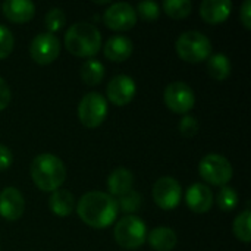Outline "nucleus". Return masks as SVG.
Listing matches in <instances>:
<instances>
[{
  "mask_svg": "<svg viewBox=\"0 0 251 251\" xmlns=\"http://www.w3.org/2000/svg\"><path fill=\"white\" fill-rule=\"evenodd\" d=\"M76 213L87 226L104 229L116 221L119 207L116 199L110 194L103 191H90L78 200Z\"/></svg>",
  "mask_w": 251,
  "mask_h": 251,
  "instance_id": "1",
  "label": "nucleus"
},
{
  "mask_svg": "<svg viewBox=\"0 0 251 251\" xmlns=\"http://www.w3.org/2000/svg\"><path fill=\"white\" fill-rule=\"evenodd\" d=\"M29 174L35 187L46 193L59 190L66 179L65 163L51 153H41L35 156L31 162Z\"/></svg>",
  "mask_w": 251,
  "mask_h": 251,
  "instance_id": "2",
  "label": "nucleus"
},
{
  "mask_svg": "<svg viewBox=\"0 0 251 251\" xmlns=\"http://www.w3.org/2000/svg\"><path fill=\"white\" fill-rule=\"evenodd\" d=\"M65 47L76 57H93L101 49V34L93 24L76 22L65 34Z\"/></svg>",
  "mask_w": 251,
  "mask_h": 251,
  "instance_id": "3",
  "label": "nucleus"
},
{
  "mask_svg": "<svg viewBox=\"0 0 251 251\" xmlns=\"http://www.w3.org/2000/svg\"><path fill=\"white\" fill-rule=\"evenodd\" d=\"M176 54L187 63H200L212 56V43L200 31H185L175 43Z\"/></svg>",
  "mask_w": 251,
  "mask_h": 251,
  "instance_id": "4",
  "label": "nucleus"
},
{
  "mask_svg": "<svg viewBox=\"0 0 251 251\" xmlns=\"http://www.w3.org/2000/svg\"><path fill=\"white\" fill-rule=\"evenodd\" d=\"M115 241L125 250H138L147 240V226L135 215H126L115 225Z\"/></svg>",
  "mask_w": 251,
  "mask_h": 251,
  "instance_id": "5",
  "label": "nucleus"
},
{
  "mask_svg": "<svg viewBox=\"0 0 251 251\" xmlns=\"http://www.w3.org/2000/svg\"><path fill=\"white\" fill-rule=\"evenodd\" d=\"M199 174L204 182L215 187H225L232 179L234 169L231 162L218 153L206 154L199 165Z\"/></svg>",
  "mask_w": 251,
  "mask_h": 251,
  "instance_id": "6",
  "label": "nucleus"
},
{
  "mask_svg": "<svg viewBox=\"0 0 251 251\" xmlns=\"http://www.w3.org/2000/svg\"><path fill=\"white\" fill-rule=\"evenodd\" d=\"M107 116V100L96 91L87 93L79 104H78V118L81 124L88 128L94 129L100 126Z\"/></svg>",
  "mask_w": 251,
  "mask_h": 251,
  "instance_id": "7",
  "label": "nucleus"
},
{
  "mask_svg": "<svg viewBox=\"0 0 251 251\" xmlns=\"http://www.w3.org/2000/svg\"><path fill=\"white\" fill-rule=\"evenodd\" d=\"M165 104L169 110L178 115H187L196 103V96L193 88L184 81L171 82L163 93Z\"/></svg>",
  "mask_w": 251,
  "mask_h": 251,
  "instance_id": "8",
  "label": "nucleus"
},
{
  "mask_svg": "<svg viewBox=\"0 0 251 251\" xmlns=\"http://www.w3.org/2000/svg\"><path fill=\"white\" fill-rule=\"evenodd\" d=\"M60 41L54 34L41 32L35 35L29 46V54L38 65H50L60 54Z\"/></svg>",
  "mask_w": 251,
  "mask_h": 251,
  "instance_id": "9",
  "label": "nucleus"
},
{
  "mask_svg": "<svg viewBox=\"0 0 251 251\" xmlns=\"http://www.w3.org/2000/svg\"><path fill=\"white\" fill-rule=\"evenodd\" d=\"M181 196V184L172 176H162L153 185V200L162 210H174L178 207Z\"/></svg>",
  "mask_w": 251,
  "mask_h": 251,
  "instance_id": "10",
  "label": "nucleus"
},
{
  "mask_svg": "<svg viewBox=\"0 0 251 251\" xmlns=\"http://www.w3.org/2000/svg\"><path fill=\"white\" fill-rule=\"evenodd\" d=\"M103 21L109 29L113 31H129L137 24V12L135 9L126 3H112L103 15Z\"/></svg>",
  "mask_w": 251,
  "mask_h": 251,
  "instance_id": "11",
  "label": "nucleus"
},
{
  "mask_svg": "<svg viewBox=\"0 0 251 251\" xmlns=\"http://www.w3.org/2000/svg\"><path fill=\"white\" fill-rule=\"evenodd\" d=\"M137 93L135 81L128 75H116L110 79L106 88L107 99L115 106H126L132 101Z\"/></svg>",
  "mask_w": 251,
  "mask_h": 251,
  "instance_id": "12",
  "label": "nucleus"
},
{
  "mask_svg": "<svg viewBox=\"0 0 251 251\" xmlns=\"http://www.w3.org/2000/svg\"><path fill=\"white\" fill-rule=\"evenodd\" d=\"M25 212V200L15 187H7L0 193V216L6 221H18Z\"/></svg>",
  "mask_w": 251,
  "mask_h": 251,
  "instance_id": "13",
  "label": "nucleus"
},
{
  "mask_svg": "<svg viewBox=\"0 0 251 251\" xmlns=\"http://www.w3.org/2000/svg\"><path fill=\"white\" fill-rule=\"evenodd\" d=\"M185 201L190 210H193L194 213L203 215V213H207L213 207L215 197H213L212 190L207 185L196 182L188 187L185 193Z\"/></svg>",
  "mask_w": 251,
  "mask_h": 251,
  "instance_id": "14",
  "label": "nucleus"
},
{
  "mask_svg": "<svg viewBox=\"0 0 251 251\" xmlns=\"http://www.w3.org/2000/svg\"><path fill=\"white\" fill-rule=\"evenodd\" d=\"M232 12L229 0H204L200 4V16L210 25L224 24Z\"/></svg>",
  "mask_w": 251,
  "mask_h": 251,
  "instance_id": "15",
  "label": "nucleus"
},
{
  "mask_svg": "<svg viewBox=\"0 0 251 251\" xmlns=\"http://www.w3.org/2000/svg\"><path fill=\"white\" fill-rule=\"evenodd\" d=\"M3 15L13 24H25L35 15V6L29 0H6L1 4Z\"/></svg>",
  "mask_w": 251,
  "mask_h": 251,
  "instance_id": "16",
  "label": "nucleus"
},
{
  "mask_svg": "<svg viewBox=\"0 0 251 251\" xmlns=\"http://www.w3.org/2000/svg\"><path fill=\"white\" fill-rule=\"evenodd\" d=\"M103 51L104 56L112 62H125L131 57L134 51V44L125 35H113L106 41Z\"/></svg>",
  "mask_w": 251,
  "mask_h": 251,
  "instance_id": "17",
  "label": "nucleus"
},
{
  "mask_svg": "<svg viewBox=\"0 0 251 251\" xmlns=\"http://www.w3.org/2000/svg\"><path fill=\"white\" fill-rule=\"evenodd\" d=\"M134 187V174L125 168L115 169L107 178V188L112 197H121Z\"/></svg>",
  "mask_w": 251,
  "mask_h": 251,
  "instance_id": "18",
  "label": "nucleus"
},
{
  "mask_svg": "<svg viewBox=\"0 0 251 251\" xmlns=\"http://www.w3.org/2000/svg\"><path fill=\"white\" fill-rule=\"evenodd\" d=\"M147 241L154 251H172L178 244V235L174 229L160 226L147 234Z\"/></svg>",
  "mask_w": 251,
  "mask_h": 251,
  "instance_id": "19",
  "label": "nucleus"
},
{
  "mask_svg": "<svg viewBox=\"0 0 251 251\" xmlns=\"http://www.w3.org/2000/svg\"><path fill=\"white\" fill-rule=\"evenodd\" d=\"M49 207L56 216L66 218L75 210V197L71 191L59 188L51 193L49 199Z\"/></svg>",
  "mask_w": 251,
  "mask_h": 251,
  "instance_id": "20",
  "label": "nucleus"
},
{
  "mask_svg": "<svg viewBox=\"0 0 251 251\" xmlns=\"http://www.w3.org/2000/svg\"><path fill=\"white\" fill-rule=\"evenodd\" d=\"M207 72L216 81H225L231 75V62L224 53L212 54L207 59Z\"/></svg>",
  "mask_w": 251,
  "mask_h": 251,
  "instance_id": "21",
  "label": "nucleus"
},
{
  "mask_svg": "<svg viewBox=\"0 0 251 251\" xmlns=\"http://www.w3.org/2000/svg\"><path fill=\"white\" fill-rule=\"evenodd\" d=\"M81 78L87 85H99L104 78V66L97 59H87L81 66Z\"/></svg>",
  "mask_w": 251,
  "mask_h": 251,
  "instance_id": "22",
  "label": "nucleus"
},
{
  "mask_svg": "<svg viewBox=\"0 0 251 251\" xmlns=\"http://www.w3.org/2000/svg\"><path fill=\"white\" fill-rule=\"evenodd\" d=\"M232 231H234V235L237 240L243 241V243H250L251 240V213L250 210H244L241 212L234 224H232Z\"/></svg>",
  "mask_w": 251,
  "mask_h": 251,
  "instance_id": "23",
  "label": "nucleus"
},
{
  "mask_svg": "<svg viewBox=\"0 0 251 251\" xmlns=\"http://www.w3.org/2000/svg\"><path fill=\"white\" fill-rule=\"evenodd\" d=\"M193 10V3L190 0H166L163 3V12L172 19H184Z\"/></svg>",
  "mask_w": 251,
  "mask_h": 251,
  "instance_id": "24",
  "label": "nucleus"
},
{
  "mask_svg": "<svg viewBox=\"0 0 251 251\" xmlns=\"http://www.w3.org/2000/svg\"><path fill=\"white\" fill-rule=\"evenodd\" d=\"M216 203L219 206V209L222 212H232L237 204H238V194L237 191L229 187V185H225V187H221L219 193H218V199H216Z\"/></svg>",
  "mask_w": 251,
  "mask_h": 251,
  "instance_id": "25",
  "label": "nucleus"
},
{
  "mask_svg": "<svg viewBox=\"0 0 251 251\" xmlns=\"http://www.w3.org/2000/svg\"><path fill=\"white\" fill-rule=\"evenodd\" d=\"M116 201H118V207L124 213L132 215V213H135V212L140 210L141 203H143V199H141L140 193H137L135 190H131L126 194L121 196L119 199H116Z\"/></svg>",
  "mask_w": 251,
  "mask_h": 251,
  "instance_id": "26",
  "label": "nucleus"
},
{
  "mask_svg": "<svg viewBox=\"0 0 251 251\" xmlns=\"http://www.w3.org/2000/svg\"><path fill=\"white\" fill-rule=\"evenodd\" d=\"M65 22H66V16H65L63 10L59 7H51L44 18V25H46L49 34H54V32L60 31L63 28Z\"/></svg>",
  "mask_w": 251,
  "mask_h": 251,
  "instance_id": "27",
  "label": "nucleus"
},
{
  "mask_svg": "<svg viewBox=\"0 0 251 251\" xmlns=\"http://www.w3.org/2000/svg\"><path fill=\"white\" fill-rule=\"evenodd\" d=\"M135 12L143 21L153 22L160 16V6L156 1H140Z\"/></svg>",
  "mask_w": 251,
  "mask_h": 251,
  "instance_id": "28",
  "label": "nucleus"
},
{
  "mask_svg": "<svg viewBox=\"0 0 251 251\" xmlns=\"http://www.w3.org/2000/svg\"><path fill=\"white\" fill-rule=\"evenodd\" d=\"M13 46H15V38L12 31L0 24V60L6 59L13 51Z\"/></svg>",
  "mask_w": 251,
  "mask_h": 251,
  "instance_id": "29",
  "label": "nucleus"
},
{
  "mask_svg": "<svg viewBox=\"0 0 251 251\" xmlns=\"http://www.w3.org/2000/svg\"><path fill=\"white\" fill-rule=\"evenodd\" d=\"M178 128H179V132L185 137V138H191V137H196L197 132H199V121L191 116V115H185L179 124H178Z\"/></svg>",
  "mask_w": 251,
  "mask_h": 251,
  "instance_id": "30",
  "label": "nucleus"
},
{
  "mask_svg": "<svg viewBox=\"0 0 251 251\" xmlns=\"http://www.w3.org/2000/svg\"><path fill=\"white\" fill-rule=\"evenodd\" d=\"M13 163V153L9 147L0 144V171H6Z\"/></svg>",
  "mask_w": 251,
  "mask_h": 251,
  "instance_id": "31",
  "label": "nucleus"
},
{
  "mask_svg": "<svg viewBox=\"0 0 251 251\" xmlns=\"http://www.w3.org/2000/svg\"><path fill=\"white\" fill-rule=\"evenodd\" d=\"M10 97H12V94H10V88H9L7 82L0 76V112H1V110H4V109L9 106V103H10Z\"/></svg>",
  "mask_w": 251,
  "mask_h": 251,
  "instance_id": "32",
  "label": "nucleus"
},
{
  "mask_svg": "<svg viewBox=\"0 0 251 251\" xmlns=\"http://www.w3.org/2000/svg\"><path fill=\"white\" fill-rule=\"evenodd\" d=\"M240 19L246 29H251V1L246 0L240 10Z\"/></svg>",
  "mask_w": 251,
  "mask_h": 251,
  "instance_id": "33",
  "label": "nucleus"
}]
</instances>
